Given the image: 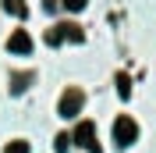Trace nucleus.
Returning <instances> with one entry per match:
<instances>
[{
    "label": "nucleus",
    "instance_id": "1",
    "mask_svg": "<svg viewBox=\"0 0 156 153\" xmlns=\"http://www.w3.org/2000/svg\"><path fill=\"white\" fill-rule=\"evenodd\" d=\"M135 139H138V125L131 121L128 114H121V118L114 121V143L121 146V150H124V146H131Z\"/></svg>",
    "mask_w": 156,
    "mask_h": 153
},
{
    "label": "nucleus",
    "instance_id": "2",
    "mask_svg": "<svg viewBox=\"0 0 156 153\" xmlns=\"http://www.w3.org/2000/svg\"><path fill=\"white\" fill-rule=\"evenodd\" d=\"M82 103H85L82 89H68V93L60 96V103H57V114L60 118H78L82 114Z\"/></svg>",
    "mask_w": 156,
    "mask_h": 153
},
{
    "label": "nucleus",
    "instance_id": "3",
    "mask_svg": "<svg viewBox=\"0 0 156 153\" xmlns=\"http://www.w3.org/2000/svg\"><path fill=\"white\" fill-rule=\"evenodd\" d=\"M75 139H78V146H85L89 153H99V143H96V125H92V121H82V125H78Z\"/></svg>",
    "mask_w": 156,
    "mask_h": 153
},
{
    "label": "nucleus",
    "instance_id": "4",
    "mask_svg": "<svg viewBox=\"0 0 156 153\" xmlns=\"http://www.w3.org/2000/svg\"><path fill=\"white\" fill-rule=\"evenodd\" d=\"M7 50H11V54H25V57H29V54H32V36H29L25 29H14L11 39H7Z\"/></svg>",
    "mask_w": 156,
    "mask_h": 153
},
{
    "label": "nucleus",
    "instance_id": "5",
    "mask_svg": "<svg viewBox=\"0 0 156 153\" xmlns=\"http://www.w3.org/2000/svg\"><path fill=\"white\" fill-rule=\"evenodd\" d=\"M60 32H64V39H71V43H82V29H75V25H60Z\"/></svg>",
    "mask_w": 156,
    "mask_h": 153
},
{
    "label": "nucleus",
    "instance_id": "6",
    "mask_svg": "<svg viewBox=\"0 0 156 153\" xmlns=\"http://www.w3.org/2000/svg\"><path fill=\"white\" fill-rule=\"evenodd\" d=\"M4 11H11V14H25V0H4Z\"/></svg>",
    "mask_w": 156,
    "mask_h": 153
},
{
    "label": "nucleus",
    "instance_id": "7",
    "mask_svg": "<svg viewBox=\"0 0 156 153\" xmlns=\"http://www.w3.org/2000/svg\"><path fill=\"white\" fill-rule=\"evenodd\" d=\"M117 93L124 96V100L131 96V82H128V75H117Z\"/></svg>",
    "mask_w": 156,
    "mask_h": 153
},
{
    "label": "nucleus",
    "instance_id": "8",
    "mask_svg": "<svg viewBox=\"0 0 156 153\" xmlns=\"http://www.w3.org/2000/svg\"><path fill=\"white\" fill-rule=\"evenodd\" d=\"M4 153H29V143L14 139V143H7V150H4Z\"/></svg>",
    "mask_w": 156,
    "mask_h": 153
},
{
    "label": "nucleus",
    "instance_id": "9",
    "mask_svg": "<svg viewBox=\"0 0 156 153\" xmlns=\"http://www.w3.org/2000/svg\"><path fill=\"white\" fill-rule=\"evenodd\" d=\"M46 43H50V47L64 43V32H60V29H50V32H46Z\"/></svg>",
    "mask_w": 156,
    "mask_h": 153
},
{
    "label": "nucleus",
    "instance_id": "10",
    "mask_svg": "<svg viewBox=\"0 0 156 153\" xmlns=\"http://www.w3.org/2000/svg\"><path fill=\"white\" fill-rule=\"evenodd\" d=\"M85 4H89V0H64V7H68V11H82Z\"/></svg>",
    "mask_w": 156,
    "mask_h": 153
}]
</instances>
